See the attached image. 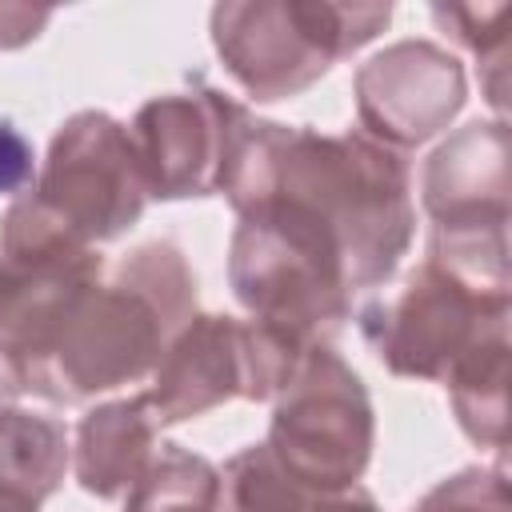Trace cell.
I'll return each instance as SVG.
<instances>
[{"mask_svg": "<svg viewBox=\"0 0 512 512\" xmlns=\"http://www.w3.org/2000/svg\"><path fill=\"white\" fill-rule=\"evenodd\" d=\"M220 192L232 212L280 200L312 216L340 244L356 292L388 284L416 236L412 168L364 132H316L248 112Z\"/></svg>", "mask_w": 512, "mask_h": 512, "instance_id": "cell-1", "label": "cell"}, {"mask_svg": "<svg viewBox=\"0 0 512 512\" xmlns=\"http://www.w3.org/2000/svg\"><path fill=\"white\" fill-rule=\"evenodd\" d=\"M192 316L196 276L184 252L172 240H148L116 264L108 284L92 288L24 392L48 404H84L140 384Z\"/></svg>", "mask_w": 512, "mask_h": 512, "instance_id": "cell-2", "label": "cell"}, {"mask_svg": "<svg viewBox=\"0 0 512 512\" xmlns=\"http://www.w3.org/2000/svg\"><path fill=\"white\" fill-rule=\"evenodd\" d=\"M392 4L344 0H244L212 8V48L228 76L256 100L276 104L312 88L336 60L372 44Z\"/></svg>", "mask_w": 512, "mask_h": 512, "instance_id": "cell-3", "label": "cell"}, {"mask_svg": "<svg viewBox=\"0 0 512 512\" xmlns=\"http://www.w3.org/2000/svg\"><path fill=\"white\" fill-rule=\"evenodd\" d=\"M104 276V256L64 228L32 192L0 220V360L20 388L44 368L60 336Z\"/></svg>", "mask_w": 512, "mask_h": 512, "instance_id": "cell-4", "label": "cell"}, {"mask_svg": "<svg viewBox=\"0 0 512 512\" xmlns=\"http://www.w3.org/2000/svg\"><path fill=\"white\" fill-rule=\"evenodd\" d=\"M420 204L432 220L428 260L512 288L508 272V124L472 120L432 148L420 172Z\"/></svg>", "mask_w": 512, "mask_h": 512, "instance_id": "cell-5", "label": "cell"}, {"mask_svg": "<svg viewBox=\"0 0 512 512\" xmlns=\"http://www.w3.org/2000/svg\"><path fill=\"white\" fill-rule=\"evenodd\" d=\"M264 448L312 492H344L368 472L376 448L372 396L332 344H312L276 392Z\"/></svg>", "mask_w": 512, "mask_h": 512, "instance_id": "cell-6", "label": "cell"}, {"mask_svg": "<svg viewBox=\"0 0 512 512\" xmlns=\"http://www.w3.org/2000/svg\"><path fill=\"white\" fill-rule=\"evenodd\" d=\"M512 288L468 280L436 260H420L392 300L356 312L360 336L376 360L404 380H440L488 332L508 324Z\"/></svg>", "mask_w": 512, "mask_h": 512, "instance_id": "cell-7", "label": "cell"}, {"mask_svg": "<svg viewBox=\"0 0 512 512\" xmlns=\"http://www.w3.org/2000/svg\"><path fill=\"white\" fill-rule=\"evenodd\" d=\"M300 348L284 344L256 320L196 312L164 348L144 392L156 424L196 420L228 400H276L300 364Z\"/></svg>", "mask_w": 512, "mask_h": 512, "instance_id": "cell-8", "label": "cell"}, {"mask_svg": "<svg viewBox=\"0 0 512 512\" xmlns=\"http://www.w3.org/2000/svg\"><path fill=\"white\" fill-rule=\"evenodd\" d=\"M32 200L92 248L136 228L148 208V188L128 124L100 108L68 116L48 144Z\"/></svg>", "mask_w": 512, "mask_h": 512, "instance_id": "cell-9", "label": "cell"}, {"mask_svg": "<svg viewBox=\"0 0 512 512\" xmlns=\"http://www.w3.org/2000/svg\"><path fill=\"white\" fill-rule=\"evenodd\" d=\"M244 120L248 108L204 80L140 104L128 136L140 160L148 200L216 196Z\"/></svg>", "mask_w": 512, "mask_h": 512, "instance_id": "cell-10", "label": "cell"}, {"mask_svg": "<svg viewBox=\"0 0 512 512\" xmlns=\"http://www.w3.org/2000/svg\"><path fill=\"white\" fill-rule=\"evenodd\" d=\"M364 136L404 152L444 132L468 100L464 64L436 40H396L356 68Z\"/></svg>", "mask_w": 512, "mask_h": 512, "instance_id": "cell-11", "label": "cell"}, {"mask_svg": "<svg viewBox=\"0 0 512 512\" xmlns=\"http://www.w3.org/2000/svg\"><path fill=\"white\" fill-rule=\"evenodd\" d=\"M156 432L160 424L144 392L88 408L72 444L76 484L96 500H124L156 456Z\"/></svg>", "mask_w": 512, "mask_h": 512, "instance_id": "cell-12", "label": "cell"}, {"mask_svg": "<svg viewBox=\"0 0 512 512\" xmlns=\"http://www.w3.org/2000/svg\"><path fill=\"white\" fill-rule=\"evenodd\" d=\"M72 464L68 428L56 416L0 404V512H40Z\"/></svg>", "mask_w": 512, "mask_h": 512, "instance_id": "cell-13", "label": "cell"}, {"mask_svg": "<svg viewBox=\"0 0 512 512\" xmlns=\"http://www.w3.org/2000/svg\"><path fill=\"white\" fill-rule=\"evenodd\" d=\"M460 432L492 452L508 448V324L472 344L444 376Z\"/></svg>", "mask_w": 512, "mask_h": 512, "instance_id": "cell-14", "label": "cell"}, {"mask_svg": "<svg viewBox=\"0 0 512 512\" xmlns=\"http://www.w3.org/2000/svg\"><path fill=\"white\" fill-rule=\"evenodd\" d=\"M316 492L296 484L264 444L240 448L220 468L216 512H304Z\"/></svg>", "mask_w": 512, "mask_h": 512, "instance_id": "cell-15", "label": "cell"}, {"mask_svg": "<svg viewBox=\"0 0 512 512\" xmlns=\"http://www.w3.org/2000/svg\"><path fill=\"white\" fill-rule=\"evenodd\" d=\"M508 16L512 8L508 4H436L432 8V20L460 44L468 48L480 68H488L484 76V96L488 104L500 112L504 120V80H508Z\"/></svg>", "mask_w": 512, "mask_h": 512, "instance_id": "cell-16", "label": "cell"}, {"mask_svg": "<svg viewBox=\"0 0 512 512\" xmlns=\"http://www.w3.org/2000/svg\"><path fill=\"white\" fill-rule=\"evenodd\" d=\"M408 512H512L508 472L496 468H460L432 484Z\"/></svg>", "mask_w": 512, "mask_h": 512, "instance_id": "cell-17", "label": "cell"}, {"mask_svg": "<svg viewBox=\"0 0 512 512\" xmlns=\"http://www.w3.org/2000/svg\"><path fill=\"white\" fill-rule=\"evenodd\" d=\"M36 184V152L32 140L0 116V196H24Z\"/></svg>", "mask_w": 512, "mask_h": 512, "instance_id": "cell-18", "label": "cell"}, {"mask_svg": "<svg viewBox=\"0 0 512 512\" xmlns=\"http://www.w3.org/2000/svg\"><path fill=\"white\" fill-rule=\"evenodd\" d=\"M52 20V8H28V4H0V52L24 48L44 32Z\"/></svg>", "mask_w": 512, "mask_h": 512, "instance_id": "cell-19", "label": "cell"}, {"mask_svg": "<svg viewBox=\"0 0 512 512\" xmlns=\"http://www.w3.org/2000/svg\"><path fill=\"white\" fill-rule=\"evenodd\" d=\"M304 512H380V504H376V496L368 488L352 484L344 492H316Z\"/></svg>", "mask_w": 512, "mask_h": 512, "instance_id": "cell-20", "label": "cell"}, {"mask_svg": "<svg viewBox=\"0 0 512 512\" xmlns=\"http://www.w3.org/2000/svg\"><path fill=\"white\" fill-rule=\"evenodd\" d=\"M20 392H24V388H20L16 372L0 360V404H16V400H20Z\"/></svg>", "mask_w": 512, "mask_h": 512, "instance_id": "cell-21", "label": "cell"}, {"mask_svg": "<svg viewBox=\"0 0 512 512\" xmlns=\"http://www.w3.org/2000/svg\"><path fill=\"white\" fill-rule=\"evenodd\" d=\"M176 512H216V504H196V508H176Z\"/></svg>", "mask_w": 512, "mask_h": 512, "instance_id": "cell-22", "label": "cell"}]
</instances>
